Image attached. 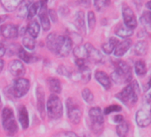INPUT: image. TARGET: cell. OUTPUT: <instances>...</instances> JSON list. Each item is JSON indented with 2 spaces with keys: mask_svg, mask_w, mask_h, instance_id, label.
Here are the masks:
<instances>
[{
  "mask_svg": "<svg viewBox=\"0 0 151 137\" xmlns=\"http://www.w3.org/2000/svg\"><path fill=\"white\" fill-rule=\"evenodd\" d=\"M82 97L85 100V102L88 104H92L94 102V96L92 91L89 88H85L82 91Z\"/></svg>",
  "mask_w": 151,
  "mask_h": 137,
  "instance_id": "obj_34",
  "label": "cell"
},
{
  "mask_svg": "<svg viewBox=\"0 0 151 137\" xmlns=\"http://www.w3.org/2000/svg\"><path fill=\"white\" fill-rule=\"evenodd\" d=\"M6 53V46L4 42H0V59L3 57Z\"/></svg>",
  "mask_w": 151,
  "mask_h": 137,
  "instance_id": "obj_45",
  "label": "cell"
},
{
  "mask_svg": "<svg viewBox=\"0 0 151 137\" xmlns=\"http://www.w3.org/2000/svg\"><path fill=\"white\" fill-rule=\"evenodd\" d=\"M22 1L20 0H2L0 4L4 7V9L7 12H13L18 8V6L22 4Z\"/></svg>",
  "mask_w": 151,
  "mask_h": 137,
  "instance_id": "obj_24",
  "label": "cell"
},
{
  "mask_svg": "<svg viewBox=\"0 0 151 137\" xmlns=\"http://www.w3.org/2000/svg\"><path fill=\"white\" fill-rule=\"evenodd\" d=\"M75 24L77 28L83 33H86V21H85V13L83 11H78L75 15Z\"/></svg>",
  "mask_w": 151,
  "mask_h": 137,
  "instance_id": "obj_21",
  "label": "cell"
},
{
  "mask_svg": "<svg viewBox=\"0 0 151 137\" xmlns=\"http://www.w3.org/2000/svg\"><path fill=\"white\" fill-rule=\"evenodd\" d=\"M22 45H24L25 48H27L28 50H34L36 47V41L35 38L31 37L30 36L28 37H24L22 39Z\"/></svg>",
  "mask_w": 151,
  "mask_h": 137,
  "instance_id": "obj_33",
  "label": "cell"
},
{
  "mask_svg": "<svg viewBox=\"0 0 151 137\" xmlns=\"http://www.w3.org/2000/svg\"><path fill=\"white\" fill-rule=\"evenodd\" d=\"M21 49V46L16 45V44H11L8 48H6V51L9 53L10 55H14V54H18L19 50Z\"/></svg>",
  "mask_w": 151,
  "mask_h": 137,
  "instance_id": "obj_42",
  "label": "cell"
},
{
  "mask_svg": "<svg viewBox=\"0 0 151 137\" xmlns=\"http://www.w3.org/2000/svg\"><path fill=\"white\" fill-rule=\"evenodd\" d=\"M91 76H92V73H91V70L87 67H84V68H78V72L76 73V78L78 79L79 81L86 84L90 81L91 79Z\"/></svg>",
  "mask_w": 151,
  "mask_h": 137,
  "instance_id": "obj_18",
  "label": "cell"
},
{
  "mask_svg": "<svg viewBox=\"0 0 151 137\" xmlns=\"http://www.w3.org/2000/svg\"><path fill=\"white\" fill-rule=\"evenodd\" d=\"M150 112H151V110H150Z\"/></svg>",
  "mask_w": 151,
  "mask_h": 137,
  "instance_id": "obj_53",
  "label": "cell"
},
{
  "mask_svg": "<svg viewBox=\"0 0 151 137\" xmlns=\"http://www.w3.org/2000/svg\"><path fill=\"white\" fill-rule=\"evenodd\" d=\"M12 94L15 98H22L27 94L30 88V82L29 79L24 78L16 79L14 80L12 87H10Z\"/></svg>",
  "mask_w": 151,
  "mask_h": 137,
  "instance_id": "obj_7",
  "label": "cell"
},
{
  "mask_svg": "<svg viewBox=\"0 0 151 137\" xmlns=\"http://www.w3.org/2000/svg\"><path fill=\"white\" fill-rule=\"evenodd\" d=\"M86 52H87V59L96 64L101 63L103 61V55L101 54V53L96 49L92 44L87 43L85 45Z\"/></svg>",
  "mask_w": 151,
  "mask_h": 137,
  "instance_id": "obj_11",
  "label": "cell"
},
{
  "mask_svg": "<svg viewBox=\"0 0 151 137\" xmlns=\"http://www.w3.org/2000/svg\"><path fill=\"white\" fill-rule=\"evenodd\" d=\"M9 71L14 77L22 78L26 73V68L20 60H14L9 64Z\"/></svg>",
  "mask_w": 151,
  "mask_h": 137,
  "instance_id": "obj_13",
  "label": "cell"
},
{
  "mask_svg": "<svg viewBox=\"0 0 151 137\" xmlns=\"http://www.w3.org/2000/svg\"><path fill=\"white\" fill-rule=\"evenodd\" d=\"M52 137H78V135L71 131H62L54 134Z\"/></svg>",
  "mask_w": 151,
  "mask_h": 137,
  "instance_id": "obj_41",
  "label": "cell"
},
{
  "mask_svg": "<svg viewBox=\"0 0 151 137\" xmlns=\"http://www.w3.org/2000/svg\"><path fill=\"white\" fill-rule=\"evenodd\" d=\"M37 95V110L42 118H45V92L41 86H38L36 90Z\"/></svg>",
  "mask_w": 151,
  "mask_h": 137,
  "instance_id": "obj_15",
  "label": "cell"
},
{
  "mask_svg": "<svg viewBox=\"0 0 151 137\" xmlns=\"http://www.w3.org/2000/svg\"><path fill=\"white\" fill-rule=\"evenodd\" d=\"M30 4L31 2H26V1L22 2V4L18 6V17L24 18L28 14V10Z\"/></svg>",
  "mask_w": 151,
  "mask_h": 137,
  "instance_id": "obj_32",
  "label": "cell"
},
{
  "mask_svg": "<svg viewBox=\"0 0 151 137\" xmlns=\"http://www.w3.org/2000/svg\"><path fill=\"white\" fill-rule=\"evenodd\" d=\"M18 56L20 57L21 60H22L26 63H29L32 61V55L29 52H27L25 49H23L22 47H21V49L19 50Z\"/></svg>",
  "mask_w": 151,
  "mask_h": 137,
  "instance_id": "obj_35",
  "label": "cell"
},
{
  "mask_svg": "<svg viewBox=\"0 0 151 137\" xmlns=\"http://www.w3.org/2000/svg\"><path fill=\"white\" fill-rule=\"evenodd\" d=\"M139 93L140 89L137 81H132L129 83L120 93L116 94V97L118 98V100H120L124 105L131 108L138 102Z\"/></svg>",
  "mask_w": 151,
  "mask_h": 137,
  "instance_id": "obj_1",
  "label": "cell"
},
{
  "mask_svg": "<svg viewBox=\"0 0 151 137\" xmlns=\"http://www.w3.org/2000/svg\"><path fill=\"white\" fill-rule=\"evenodd\" d=\"M7 19V16L6 15H3V16H0V24H1L2 22H4Z\"/></svg>",
  "mask_w": 151,
  "mask_h": 137,
  "instance_id": "obj_49",
  "label": "cell"
},
{
  "mask_svg": "<svg viewBox=\"0 0 151 137\" xmlns=\"http://www.w3.org/2000/svg\"><path fill=\"white\" fill-rule=\"evenodd\" d=\"M110 4L109 1H107V0H97V1H94L93 2V5H94V7L97 11H102L104 10L106 7L109 6V5Z\"/></svg>",
  "mask_w": 151,
  "mask_h": 137,
  "instance_id": "obj_36",
  "label": "cell"
},
{
  "mask_svg": "<svg viewBox=\"0 0 151 137\" xmlns=\"http://www.w3.org/2000/svg\"><path fill=\"white\" fill-rule=\"evenodd\" d=\"M26 30L31 37L37 38L39 35V32H40V24L36 20H33L29 23L28 29Z\"/></svg>",
  "mask_w": 151,
  "mask_h": 137,
  "instance_id": "obj_25",
  "label": "cell"
},
{
  "mask_svg": "<svg viewBox=\"0 0 151 137\" xmlns=\"http://www.w3.org/2000/svg\"><path fill=\"white\" fill-rule=\"evenodd\" d=\"M136 123L140 127H147L151 122V112L147 109H140L136 112Z\"/></svg>",
  "mask_w": 151,
  "mask_h": 137,
  "instance_id": "obj_10",
  "label": "cell"
},
{
  "mask_svg": "<svg viewBox=\"0 0 151 137\" xmlns=\"http://www.w3.org/2000/svg\"><path fill=\"white\" fill-rule=\"evenodd\" d=\"M48 16L51 18V21L54 23H56L58 22V14L57 12L53 9H51L48 11Z\"/></svg>",
  "mask_w": 151,
  "mask_h": 137,
  "instance_id": "obj_43",
  "label": "cell"
},
{
  "mask_svg": "<svg viewBox=\"0 0 151 137\" xmlns=\"http://www.w3.org/2000/svg\"><path fill=\"white\" fill-rule=\"evenodd\" d=\"M119 43L118 39L116 37H110L106 43H104L101 45V49L102 51L106 53V54H110L111 53L114 52L116 46L117 45V44Z\"/></svg>",
  "mask_w": 151,
  "mask_h": 137,
  "instance_id": "obj_23",
  "label": "cell"
},
{
  "mask_svg": "<svg viewBox=\"0 0 151 137\" xmlns=\"http://www.w3.org/2000/svg\"><path fill=\"white\" fill-rule=\"evenodd\" d=\"M2 108V101H1V97H0V110Z\"/></svg>",
  "mask_w": 151,
  "mask_h": 137,
  "instance_id": "obj_51",
  "label": "cell"
},
{
  "mask_svg": "<svg viewBox=\"0 0 151 137\" xmlns=\"http://www.w3.org/2000/svg\"><path fill=\"white\" fill-rule=\"evenodd\" d=\"M2 125L5 131L9 134H14L18 131V125L15 120L14 110L6 107L2 110Z\"/></svg>",
  "mask_w": 151,
  "mask_h": 137,
  "instance_id": "obj_4",
  "label": "cell"
},
{
  "mask_svg": "<svg viewBox=\"0 0 151 137\" xmlns=\"http://www.w3.org/2000/svg\"><path fill=\"white\" fill-rule=\"evenodd\" d=\"M121 110H122V108L119 105L114 104V105H110V106L106 107L104 109V110H103V114L109 115V114H111L113 112H118V111H121Z\"/></svg>",
  "mask_w": 151,
  "mask_h": 137,
  "instance_id": "obj_39",
  "label": "cell"
},
{
  "mask_svg": "<svg viewBox=\"0 0 151 137\" xmlns=\"http://www.w3.org/2000/svg\"><path fill=\"white\" fill-rule=\"evenodd\" d=\"M59 12H60V14L62 15V16H67L68 14V13H69V10H68V6H60V10H59Z\"/></svg>",
  "mask_w": 151,
  "mask_h": 137,
  "instance_id": "obj_46",
  "label": "cell"
},
{
  "mask_svg": "<svg viewBox=\"0 0 151 137\" xmlns=\"http://www.w3.org/2000/svg\"><path fill=\"white\" fill-rule=\"evenodd\" d=\"M95 79L102 86V87L106 90L109 89L111 87V80L110 78L108 76V74L104 71H98L95 72Z\"/></svg>",
  "mask_w": 151,
  "mask_h": 137,
  "instance_id": "obj_17",
  "label": "cell"
},
{
  "mask_svg": "<svg viewBox=\"0 0 151 137\" xmlns=\"http://www.w3.org/2000/svg\"><path fill=\"white\" fill-rule=\"evenodd\" d=\"M146 7L151 12V1H148V2L146 3Z\"/></svg>",
  "mask_w": 151,
  "mask_h": 137,
  "instance_id": "obj_50",
  "label": "cell"
},
{
  "mask_svg": "<svg viewBox=\"0 0 151 137\" xmlns=\"http://www.w3.org/2000/svg\"><path fill=\"white\" fill-rule=\"evenodd\" d=\"M59 38H60V35L56 34V33H51L47 36L46 37V46L48 48V50L53 53H55L56 52V48L59 43Z\"/></svg>",
  "mask_w": 151,
  "mask_h": 137,
  "instance_id": "obj_19",
  "label": "cell"
},
{
  "mask_svg": "<svg viewBox=\"0 0 151 137\" xmlns=\"http://www.w3.org/2000/svg\"><path fill=\"white\" fill-rule=\"evenodd\" d=\"M40 7H41V2H31L28 10V14H27L28 19L29 20L32 19L37 14Z\"/></svg>",
  "mask_w": 151,
  "mask_h": 137,
  "instance_id": "obj_30",
  "label": "cell"
},
{
  "mask_svg": "<svg viewBox=\"0 0 151 137\" xmlns=\"http://www.w3.org/2000/svg\"><path fill=\"white\" fill-rule=\"evenodd\" d=\"M4 66H5V61L2 59H0V73H1V71H3Z\"/></svg>",
  "mask_w": 151,
  "mask_h": 137,
  "instance_id": "obj_48",
  "label": "cell"
},
{
  "mask_svg": "<svg viewBox=\"0 0 151 137\" xmlns=\"http://www.w3.org/2000/svg\"><path fill=\"white\" fill-rule=\"evenodd\" d=\"M129 123L125 120L121 122L120 124L117 125L116 126V133L119 137H126L129 132Z\"/></svg>",
  "mask_w": 151,
  "mask_h": 137,
  "instance_id": "obj_28",
  "label": "cell"
},
{
  "mask_svg": "<svg viewBox=\"0 0 151 137\" xmlns=\"http://www.w3.org/2000/svg\"><path fill=\"white\" fill-rule=\"evenodd\" d=\"M0 33L4 37L12 39L19 36V29L17 25L13 23H6L0 27Z\"/></svg>",
  "mask_w": 151,
  "mask_h": 137,
  "instance_id": "obj_12",
  "label": "cell"
},
{
  "mask_svg": "<svg viewBox=\"0 0 151 137\" xmlns=\"http://www.w3.org/2000/svg\"><path fill=\"white\" fill-rule=\"evenodd\" d=\"M73 54L77 57V59H86L87 58V52L85 45H78L73 50Z\"/></svg>",
  "mask_w": 151,
  "mask_h": 137,
  "instance_id": "obj_31",
  "label": "cell"
},
{
  "mask_svg": "<svg viewBox=\"0 0 151 137\" xmlns=\"http://www.w3.org/2000/svg\"><path fill=\"white\" fill-rule=\"evenodd\" d=\"M57 72L59 74H60L61 76H66L68 78H71L72 76V71H70L68 70V68L63 65H60L58 68H57Z\"/></svg>",
  "mask_w": 151,
  "mask_h": 137,
  "instance_id": "obj_40",
  "label": "cell"
},
{
  "mask_svg": "<svg viewBox=\"0 0 151 137\" xmlns=\"http://www.w3.org/2000/svg\"><path fill=\"white\" fill-rule=\"evenodd\" d=\"M66 109L68 119L72 124L78 125L82 118V110L80 105L73 98H68L66 102Z\"/></svg>",
  "mask_w": 151,
  "mask_h": 137,
  "instance_id": "obj_6",
  "label": "cell"
},
{
  "mask_svg": "<svg viewBox=\"0 0 151 137\" xmlns=\"http://www.w3.org/2000/svg\"><path fill=\"white\" fill-rule=\"evenodd\" d=\"M134 70L138 76H139V77L144 76L147 73V67H146L145 61L142 60L137 61L134 65Z\"/></svg>",
  "mask_w": 151,
  "mask_h": 137,
  "instance_id": "obj_29",
  "label": "cell"
},
{
  "mask_svg": "<svg viewBox=\"0 0 151 137\" xmlns=\"http://www.w3.org/2000/svg\"><path fill=\"white\" fill-rule=\"evenodd\" d=\"M140 22L143 25L145 26H149L151 25V12L150 11H146L142 14L140 17Z\"/></svg>",
  "mask_w": 151,
  "mask_h": 137,
  "instance_id": "obj_37",
  "label": "cell"
},
{
  "mask_svg": "<svg viewBox=\"0 0 151 137\" xmlns=\"http://www.w3.org/2000/svg\"><path fill=\"white\" fill-rule=\"evenodd\" d=\"M72 45H73V41L69 37L60 35L59 43L56 48L55 54L60 57L68 56L72 50Z\"/></svg>",
  "mask_w": 151,
  "mask_h": 137,
  "instance_id": "obj_8",
  "label": "cell"
},
{
  "mask_svg": "<svg viewBox=\"0 0 151 137\" xmlns=\"http://www.w3.org/2000/svg\"><path fill=\"white\" fill-rule=\"evenodd\" d=\"M90 118V127L95 133H100L103 129L104 125V115L102 110L99 107H93L89 110Z\"/></svg>",
  "mask_w": 151,
  "mask_h": 137,
  "instance_id": "obj_5",
  "label": "cell"
},
{
  "mask_svg": "<svg viewBox=\"0 0 151 137\" xmlns=\"http://www.w3.org/2000/svg\"><path fill=\"white\" fill-rule=\"evenodd\" d=\"M132 45V40L131 39H124L122 42H119L117 45L116 46L114 50V54L116 57H122L126 53V52L129 50V48Z\"/></svg>",
  "mask_w": 151,
  "mask_h": 137,
  "instance_id": "obj_16",
  "label": "cell"
},
{
  "mask_svg": "<svg viewBox=\"0 0 151 137\" xmlns=\"http://www.w3.org/2000/svg\"><path fill=\"white\" fill-rule=\"evenodd\" d=\"M122 14H123V20H124V25L127 28L133 30L137 27V20L132 8L128 6L127 5H123Z\"/></svg>",
  "mask_w": 151,
  "mask_h": 137,
  "instance_id": "obj_9",
  "label": "cell"
},
{
  "mask_svg": "<svg viewBox=\"0 0 151 137\" xmlns=\"http://www.w3.org/2000/svg\"><path fill=\"white\" fill-rule=\"evenodd\" d=\"M47 114L51 119H59L63 114V106L60 99L56 94H51L46 103Z\"/></svg>",
  "mask_w": 151,
  "mask_h": 137,
  "instance_id": "obj_3",
  "label": "cell"
},
{
  "mask_svg": "<svg viewBox=\"0 0 151 137\" xmlns=\"http://www.w3.org/2000/svg\"><path fill=\"white\" fill-rule=\"evenodd\" d=\"M47 83H48L49 90L52 93H53V94H60L61 92V83L58 79L50 78V79H48Z\"/></svg>",
  "mask_w": 151,
  "mask_h": 137,
  "instance_id": "obj_26",
  "label": "cell"
},
{
  "mask_svg": "<svg viewBox=\"0 0 151 137\" xmlns=\"http://www.w3.org/2000/svg\"><path fill=\"white\" fill-rule=\"evenodd\" d=\"M147 43L145 41H139L135 44L134 48H133V52L136 55L138 56H143L147 53Z\"/></svg>",
  "mask_w": 151,
  "mask_h": 137,
  "instance_id": "obj_27",
  "label": "cell"
},
{
  "mask_svg": "<svg viewBox=\"0 0 151 137\" xmlns=\"http://www.w3.org/2000/svg\"><path fill=\"white\" fill-rule=\"evenodd\" d=\"M19 121L21 123V125L23 129H27L29 125V113L24 105L20 106L19 108Z\"/></svg>",
  "mask_w": 151,
  "mask_h": 137,
  "instance_id": "obj_20",
  "label": "cell"
},
{
  "mask_svg": "<svg viewBox=\"0 0 151 137\" xmlns=\"http://www.w3.org/2000/svg\"><path fill=\"white\" fill-rule=\"evenodd\" d=\"M115 34L122 38H128L133 34V30L127 28L124 24H118L115 30Z\"/></svg>",
  "mask_w": 151,
  "mask_h": 137,
  "instance_id": "obj_22",
  "label": "cell"
},
{
  "mask_svg": "<svg viewBox=\"0 0 151 137\" xmlns=\"http://www.w3.org/2000/svg\"><path fill=\"white\" fill-rule=\"evenodd\" d=\"M87 21H88V26L90 30H93L96 24V17L93 11H90L87 14Z\"/></svg>",
  "mask_w": 151,
  "mask_h": 137,
  "instance_id": "obj_38",
  "label": "cell"
},
{
  "mask_svg": "<svg viewBox=\"0 0 151 137\" xmlns=\"http://www.w3.org/2000/svg\"><path fill=\"white\" fill-rule=\"evenodd\" d=\"M75 63H76V65L78 66V68H84V67L86 66L85 59H76Z\"/></svg>",
  "mask_w": 151,
  "mask_h": 137,
  "instance_id": "obj_44",
  "label": "cell"
},
{
  "mask_svg": "<svg viewBox=\"0 0 151 137\" xmlns=\"http://www.w3.org/2000/svg\"><path fill=\"white\" fill-rule=\"evenodd\" d=\"M40 23L42 28L45 31H47L51 28V22L48 16V12L46 8V2H41V7L39 9V14H38Z\"/></svg>",
  "mask_w": 151,
  "mask_h": 137,
  "instance_id": "obj_14",
  "label": "cell"
},
{
  "mask_svg": "<svg viewBox=\"0 0 151 137\" xmlns=\"http://www.w3.org/2000/svg\"><path fill=\"white\" fill-rule=\"evenodd\" d=\"M111 79L116 85L129 84L132 80L131 67L124 61L116 62L115 71L111 73Z\"/></svg>",
  "mask_w": 151,
  "mask_h": 137,
  "instance_id": "obj_2",
  "label": "cell"
},
{
  "mask_svg": "<svg viewBox=\"0 0 151 137\" xmlns=\"http://www.w3.org/2000/svg\"><path fill=\"white\" fill-rule=\"evenodd\" d=\"M123 121H124V117H123L122 115L117 114V115H116V116L114 117V122L120 124V123H121V122H123Z\"/></svg>",
  "mask_w": 151,
  "mask_h": 137,
  "instance_id": "obj_47",
  "label": "cell"
},
{
  "mask_svg": "<svg viewBox=\"0 0 151 137\" xmlns=\"http://www.w3.org/2000/svg\"><path fill=\"white\" fill-rule=\"evenodd\" d=\"M150 72H151V67H150Z\"/></svg>",
  "mask_w": 151,
  "mask_h": 137,
  "instance_id": "obj_52",
  "label": "cell"
}]
</instances>
